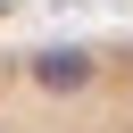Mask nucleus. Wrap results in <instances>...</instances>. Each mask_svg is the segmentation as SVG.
I'll return each mask as SVG.
<instances>
[{
    "label": "nucleus",
    "instance_id": "nucleus-1",
    "mask_svg": "<svg viewBox=\"0 0 133 133\" xmlns=\"http://www.w3.org/2000/svg\"><path fill=\"white\" fill-rule=\"evenodd\" d=\"M0 133H133V42L0 50Z\"/></svg>",
    "mask_w": 133,
    "mask_h": 133
}]
</instances>
